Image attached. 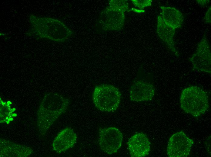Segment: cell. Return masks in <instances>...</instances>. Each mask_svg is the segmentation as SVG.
Wrapping results in <instances>:
<instances>
[{"label":"cell","instance_id":"6da1fadb","mask_svg":"<svg viewBox=\"0 0 211 157\" xmlns=\"http://www.w3.org/2000/svg\"><path fill=\"white\" fill-rule=\"evenodd\" d=\"M69 100L57 93L45 96L37 113V125L42 136H45L54 122L67 109Z\"/></svg>","mask_w":211,"mask_h":157},{"label":"cell","instance_id":"7a4b0ae2","mask_svg":"<svg viewBox=\"0 0 211 157\" xmlns=\"http://www.w3.org/2000/svg\"><path fill=\"white\" fill-rule=\"evenodd\" d=\"M180 102L181 108L194 117L204 114L209 107L207 93L197 86H192L184 89L181 94Z\"/></svg>","mask_w":211,"mask_h":157},{"label":"cell","instance_id":"3957f363","mask_svg":"<svg viewBox=\"0 0 211 157\" xmlns=\"http://www.w3.org/2000/svg\"><path fill=\"white\" fill-rule=\"evenodd\" d=\"M121 94L114 86L103 84L95 87L92 95L93 102L99 110L106 112H113L119 106Z\"/></svg>","mask_w":211,"mask_h":157},{"label":"cell","instance_id":"277c9868","mask_svg":"<svg viewBox=\"0 0 211 157\" xmlns=\"http://www.w3.org/2000/svg\"><path fill=\"white\" fill-rule=\"evenodd\" d=\"M123 138L122 133L114 127L102 128L99 131V147L102 150L109 155L117 152L122 146Z\"/></svg>","mask_w":211,"mask_h":157},{"label":"cell","instance_id":"5b68a950","mask_svg":"<svg viewBox=\"0 0 211 157\" xmlns=\"http://www.w3.org/2000/svg\"><path fill=\"white\" fill-rule=\"evenodd\" d=\"M193 140L183 131L172 135L167 145V154L169 157H186L190 154Z\"/></svg>","mask_w":211,"mask_h":157},{"label":"cell","instance_id":"8992f818","mask_svg":"<svg viewBox=\"0 0 211 157\" xmlns=\"http://www.w3.org/2000/svg\"><path fill=\"white\" fill-rule=\"evenodd\" d=\"M189 59L194 69L211 74V53L206 34L199 42L196 52Z\"/></svg>","mask_w":211,"mask_h":157},{"label":"cell","instance_id":"52a82bcc","mask_svg":"<svg viewBox=\"0 0 211 157\" xmlns=\"http://www.w3.org/2000/svg\"><path fill=\"white\" fill-rule=\"evenodd\" d=\"M127 144L132 157H145L150 150V143L147 136L143 133H137L132 136Z\"/></svg>","mask_w":211,"mask_h":157},{"label":"cell","instance_id":"ba28073f","mask_svg":"<svg viewBox=\"0 0 211 157\" xmlns=\"http://www.w3.org/2000/svg\"><path fill=\"white\" fill-rule=\"evenodd\" d=\"M155 92L152 84L143 81H137L130 87V99L136 102L150 101L152 99Z\"/></svg>","mask_w":211,"mask_h":157},{"label":"cell","instance_id":"9c48e42d","mask_svg":"<svg viewBox=\"0 0 211 157\" xmlns=\"http://www.w3.org/2000/svg\"><path fill=\"white\" fill-rule=\"evenodd\" d=\"M77 136L72 128L67 127L57 135L52 144L53 150L60 153L72 147L77 141Z\"/></svg>","mask_w":211,"mask_h":157},{"label":"cell","instance_id":"30bf717a","mask_svg":"<svg viewBox=\"0 0 211 157\" xmlns=\"http://www.w3.org/2000/svg\"><path fill=\"white\" fill-rule=\"evenodd\" d=\"M33 152L30 147L8 140L1 139L0 155L2 157H27Z\"/></svg>","mask_w":211,"mask_h":157},{"label":"cell","instance_id":"8fae6325","mask_svg":"<svg viewBox=\"0 0 211 157\" xmlns=\"http://www.w3.org/2000/svg\"><path fill=\"white\" fill-rule=\"evenodd\" d=\"M175 30L176 29L168 26L165 24L161 16H158L157 32L169 50L175 56H178L179 54L176 50L173 40Z\"/></svg>","mask_w":211,"mask_h":157},{"label":"cell","instance_id":"7c38bea8","mask_svg":"<svg viewBox=\"0 0 211 157\" xmlns=\"http://www.w3.org/2000/svg\"><path fill=\"white\" fill-rule=\"evenodd\" d=\"M161 16L163 21L168 26L176 29L180 28L183 22L182 13L174 7L162 6Z\"/></svg>","mask_w":211,"mask_h":157},{"label":"cell","instance_id":"4fadbf2b","mask_svg":"<svg viewBox=\"0 0 211 157\" xmlns=\"http://www.w3.org/2000/svg\"><path fill=\"white\" fill-rule=\"evenodd\" d=\"M211 7L210 6L206 12L204 18V22L207 24H210L211 22Z\"/></svg>","mask_w":211,"mask_h":157},{"label":"cell","instance_id":"5bb4252c","mask_svg":"<svg viewBox=\"0 0 211 157\" xmlns=\"http://www.w3.org/2000/svg\"><path fill=\"white\" fill-rule=\"evenodd\" d=\"M206 142V147L207 149V151L208 152V154L210 155H211V137L210 136L208 137Z\"/></svg>","mask_w":211,"mask_h":157},{"label":"cell","instance_id":"9a60e30c","mask_svg":"<svg viewBox=\"0 0 211 157\" xmlns=\"http://www.w3.org/2000/svg\"><path fill=\"white\" fill-rule=\"evenodd\" d=\"M198 2V3L201 6H203L207 4L208 3L210 2V1L209 0H196Z\"/></svg>","mask_w":211,"mask_h":157}]
</instances>
